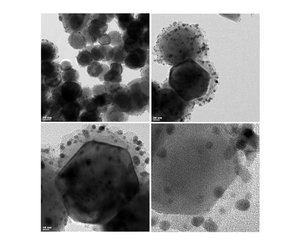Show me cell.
<instances>
[{
    "instance_id": "6da1fadb",
    "label": "cell",
    "mask_w": 305,
    "mask_h": 244,
    "mask_svg": "<svg viewBox=\"0 0 305 244\" xmlns=\"http://www.w3.org/2000/svg\"><path fill=\"white\" fill-rule=\"evenodd\" d=\"M205 36L196 25L175 22L158 35L153 53L157 61L172 66L194 60L206 49Z\"/></svg>"
},
{
    "instance_id": "7a4b0ae2",
    "label": "cell",
    "mask_w": 305,
    "mask_h": 244,
    "mask_svg": "<svg viewBox=\"0 0 305 244\" xmlns=\"http://www.w3.org/2000/svg\"><path fill=\"white\" fill-rule=\"evenodd\" d=\"M211 80L209 73L194 60L172 66L168 82L185 101L190 102L204 96Z\"/></svg>"
},
{
    "instance_id": "3957f363",
    "label": "cell",
    "mask_w": 305,
    "mask_h": 244,
    "mask_svg": "<svg viewBox=\"0 0 305 244\" xmlns=\"http://www.w3.org/2000/svg\"><path fill=\"white\" fill-rule=\"evenodd\" d=\"M190 102L184 100L169 86L168 81L162 85L151 84V117L155 122H175L186 113Z\"/></svg>"
},
{
    "instance_id": "277c9868",
    "label": "cell",
    "mask_w": 305,
    "mask_h": 244,
    "mask_svg": "<svg viewBox=\"0 0 305 244\" xmlns=\"http://www.w3.org/2000/svg\"><path fill=\"white\" fill-rule=\"evenodd\" d=\"M132 102L130 116L141 115L149 110L150 80L141 77L132 80L126 85Z\"/></svg>"
},
{
    "instance_id": "5b68a950",
    "label": "cell",
    "mask_w": 305,
    "mask_h": 244,
    "mask_svg": "<svg viewBox=\"0 0 305 244\" xmlns=\"http://www.w3.org/2000/svg\"><path fill=\"white\" fill-rule=\"evenodd\" d=\"M58 15L65 31L70 34L80 32L88 26L93 17L92 13H59Z\"/></svg>"
},
{
    "instance_id": "8992f818",
    "label": "cell",
    "mask_w": 305,
    "mask_h": 244,
    "mask_svg": "<svg viewBox=\"0 0 305 244\" xmlns=\"http://www.w3.org/2000/svg\"><path fill=\"white\" fill-rule=\"evenodd\" d=\"M111 105L119 111L130 115L132 109V102L126 86L124 84L112 94Z\"/></svg>"
},
{
    "instance_id": "52a82bcc",
    "label": "cell",
    "mask_w": 305,
    "mask_h": 244,
    "mask_svg": "<svg viewBox=\"0 0 305 244\" xmlns=\"http://www.w3.org/2000/svg\"><path fill=\"white\" fill-rule=\"evenodd\" d=\"M149 63V51L144 48L127 53L124 64L128 68L134 70L141 69Z\"/></svg>"
},
{
    "instance_id": "ba28073f",
    "label": "cell",
    "mask_w": 305,
    "mask_h": 244,
    "mask_svg": "<svg viewBox=\"0 0 305 244\" xmlns=\"http://www.w3.org/2000/svg\"><path fill=\"white\" fill-rule=\"evenodd\" d=\"M82 89L77 82H64L60 88V94L64 101L67 103L77 101Z\"/></svg>"
},
{
    "instance_id": "9c48e42d",
    "label": "cell",
    "mask_w": 305,
    "mask_h": 244,
    "mask_svg": "<svg viewBox=\"0 0 305 244\" xmlns=\"http://www.w3.org/2000/svg\"><path fill=\"white\" fill-rule=\"evenodd\" d=\"M58 49L51 41L42 39L41 41V61L52 62L58 57Z\"/></svg>"
},
{
    "instance_id": "30bf717a",
    "label": "cell",
    "mask_w": 305,
    "mask_h": 244,
    "mask_svg": "<svg viewBox=\"0 0 305 244\" xmlns=\"http://www.w3.org/2000/svg\"><path fill=\"white\" fill-rule=\"evenodd\" d=\"M81 110L80 102L77 100L66 103L64 106L62 112L66 120L76 121H78Z\"/></svg>"
},
{
    "instance_id": "8fae6325",
    "label": "cell",
    "mask_w": 305,
    "mask_h": 244,
    "mask_svg": "<svg viewBox=\"0 0 305 244\" xmlns=\"http://www.w3.org/2000/svg\"><path fill=\"white\" fill-rule=\"evenodd\" d=\"M128 116L119 111L111 105L109 106L106 111L103 114L102 118L105 121L122 122L126 120Z\"/></svg>"
},
{
    "instance_id": "7c38bea8",
    "label": "cell",
    "mask_w": 305,
    "mask_h": 244,
    "mask_svg": "<svg viewBox=\"0 0 305 244\" xmlns=\"http://www.w3.org/2000/svg\"><path fill=\"white\" fill-rule=\"evenodd\" d=\"M145 29L142 24L138 20L135 18L127 27L122 35V39L130 36L141 37Z\"/></svg>"
},
{
    "instance_id": "4fadbf2b",
    "label": "cell",
    "mask_w": 305,
    "mask_h": 244,
    "mask_svg": "<svg viewBox=\"0 0 305 244\" xmlns=\"http://www.w3.org/2000/svg\"><path fill=\"white\" fill-rule=\"evenodd\" d=\"M68 41L70 46L75 49L83 50L87 44L85 38L81 32L70 34Z\"/></svg>"
},
{
    "instance_id": "5bb4252c",
    "label": "cell",
    "mask_w": 305,
    "mask_h": 244,
    "mask_svg": "<svg viewBox=\"0 0 305 244\" xmlns=\"http://www.w3.org/2000/svg\"><path fill=\"white\" fill-rule=\"evenodd\" d=\"M122 40L124 48L127 53L142 48L143 43L141 37H127L122 39Z\"/></svg>"
},
{
    "instance_id": "9a60e30c",
    "label": "cell",
    "mask_w": 305,
    "mask_h": 244,
    "mask_svg": "<svg viewBox=\"0 0 305 244\" xmlns=\"http://www.w3.org/2000/svg\"><path fill=\"white\" fill-rule=\"evenodd\" d=\"M115 18L117 20L119 27L124 32L126 30L129 24L135 19L134 14L131 13H116Z\"/></svg>"
},
{
    "instance_id": "2e32d148",
    "label": "cell",
    "mask_w": 305,
    "mask_h": 244,
    "mask_svg": "<svg viewBox=\"0 0 305 244\" xmlns=\"http://www.w3.org/2000/svg\"><path fill=\"white\" fill-rule=\"evenodd\" d=\"M113 47L114 49V55L112 59L107 62L108 64L109 65L113 62L118 63L121 64H124V60L127 53L124 48L123 42Z\"/></svg>"
},
{
    "instance_id": "e0dca14e",
    "label": "cell",
    "mask_w": 305,
    "mask_h": 244,
    "mask_svg": "<svg viewBox=\"0 0 305 244\" xmlns=\"http://www.w3.org/2000/svg\"><path fill=\"white\" fill-rule=\"evenodd\" d=\"M44 82L48 87L55 88L58 87L62 80L61 74L59 72L49 73L45 76Z\"/></svg>"
},
{
    "instance_id": "ac0fdd59",
    "label": "cell",
    "mask_w": 305,
    "mask_h": 244,
    "mask_svg": "<svg viewBox=\"0 0 305 244\" xmlns=\"http://www.w3.org/2000/svg\"><path fill=\"white\" fill-rule=\"evenodd\" d=\"M60 70V63L57 60L41 63V73L45 76L53 72H59Z\"/></svg>"
},
{
    "instance_id": "d6986e66",
    "label": "cell",
    "mask_w": 305,
    "mask_h": 244,
    "mask_svg": "<svg viewBox=\"0 0 305 244\" xmlns=\"http://www.w3.org/2000/svg\"><path fill=\"white\" fill-rule=\"evenodd\" d=\"M76 60L78 65L82 67L88 66L93 61L91 52L85 50L78 53Z\"/></svg>"
},
{
    "instance_id": "ffe728a7",
    "label": "cell",
    "mask_w": 305,
    "mask_h": 244,
    "mask_svg": "<svg viewBox=\"0 0 305 244\" xmlns=\"http://www.w3.org/2000/svg\"><path fill=\"white\" fill-rule=\"evenodd\" d=\"M101 114L98 110L93 112L83 111L80 114L78 121L81 122L101 121L102 119Z\"/></svg>"
},
{
    "instance_id": "44dd1931",
    "label": "cell",
    "mask_w": 305,
    "mask_h": 244,
    "mask_svg": "<svg viewBox=\"0 0 305 244\" xmlns=\"http://www.w3.org/2000/svg\"><path fill=\"white\" fill-rule=\"evenodd\" d=\"M103 70L102 64L99 61H93L87 66V72L91 77L98 78L101 74Z\"/></svg>"
},
{
    "instance_id": "7402d4cb",
    "label": "cell",
    "mask_w": 305,
    "mask_h": 244,
    "mask_svg": "<svg viewBox=\"0 0 305 244\" xmlns=\"http://www.w3.org/2000/svg\"><path fill=\"white\" fill-rule=\"evenodd\" d=\"M82 110L83 111L93 112L97 111L98 108L97 103L93 97H91L80 102Z\"/></svg>"
},
{
    "instance_id": "603a6c76",
    "label": "cell",
    "mask_w": 305,
    "mask_h": 244,
    "mask_svg": "<svg viewBox=\"0 0 305 244\" xmlns=\"http://www.w3.org/2000/svg\"><path fill=\"white\" fill-rule=\"evenodd\" d=\"M94 97L98 105V108L108 107L112 104V94L106 92Z\"/></svg>"
},
{
    "instance_id": "cb8c5ba5",
    "label": "cell",
    "mask_w": 305,
    "mask_h": 244,
    "mask_svg": "<svg viewBox=\"0 0 305 244\" xmlns=\"http://www.w3.org/2000/svg\"><path fill=\"white\" fill-rule=\"evenodd\" d=\"M62 80L64 82H77L80 78L79 73L76 69L72 68L61 74Z\"/></svg>"
},
{
    "instance_id": "d4e9b609",
    "label": "cell",
    "mask_w": 305,
    "mask_h": 244,
    "mask_svg": "<svg viewBox=\"0 0 305 244\" xmlns=\"http://www.w3.org/2000/svg\"><path fill=\"white\" fill-rule=\"evenodd\" d=\"M102 85L106 93L113 94L120 88L124 84L104 81Z\"/></svg>"
},
{
    "instance_id": "484cf974",
    "label": "cell",
    "mask_w": 305,
    "mask_h": 244,
    "mask_svg": "<svg viewBox=\"0 0 305 244\" xmlns=\"http://www.w3.org/2000/svg\"><path fill=\"white\" fill-rule=\"evenodd\" d=\"M108 72L111 75L116 77L122 76L123 72L122 64L116 62L111 63L109 65V69Z\"/></svg>"
},
{
    "instance_id": "4316f807",
    "label": "cell",
    "mask_w": 305,
    "mask_h": 244,
    "mask_svg": "<svg viewBox=\"0 0 305 244\" xmlns=\"http://www.w3.org/2000/svg\"><path fill=\"white\" fill-rule=\"evenodd\" d=\"M111 38L110 45L113 46H117L122 43V36L121 34L116 31H112L108 33Z\"/></svg>"
},
{
    "instance_id": "83f0119b",
    "label": "cell",
    "mask_w": 305,
    "mask_h": 244,
    "mask_svg": "<svg viewBox=\"0 0 305 244\" xmlns=\"http://www.w3.org/2000/svg\"><path fill=\"white\" fill-rule=\"evenodd\" d=\"M90 52L93 61H102L105 57L101 51L96 45L94 46Z\"/></svg>"
},
{
    "instance_id": "f1b7e54d",
    "label": "cell",
    "mask_w": 305,
    "mask_h": 244,
    "mask_svg": "<svg viewBox=\"0 0 305 244\" xmlns=\"http://www.w3.org/2000/svg\"><path fill=\"white\" fill-rule=\"evenodd\" d=\"M136 19L143 25L145 29H149L150 14L149 13H140L137 15Z\"/></svg>"
},
{
    "instance_id": "f546056e",
    "label": "cell",
    "mask_w": 305,
    "mask_h": 244,
    "mask_svg": "<svg viewBox=\"0 0 305 244\" xmlns=\"http://www.w3.org/2000/svg\"><path fill=\"white\" fill-rule=\"evenodd\" d=\"M92 97V89L89 87L82 88L80 96L77 100L80 102L89 98Z\"/></svg>"
},
{
    "instance_id": "4dcf8cb0",
    "label": "cell",
    "mask_w": 305,
    "mask_h": 244,
    "mask_svg": "<svg viewBox=\"0 0 305 244\" xmlns=\"http://www.w3.org/2000/svg\"><path fill=\"white\" fill-rule=\"evenodd\" d=\"M104 81L115 83H121L122 80V76L118 77L113 76L108 71L104 76Z\"/></svg>"
},
{
    "instance_id": "1f68e13d",
    "label": "cell",
    "mask_w": 305,
    "mask_h": 244,
    "mask_svg": "<svg viewBox=\"0 0 305 244\" xmlns=\"http://www.w3.org/2000/svg\"><path fill=\"white\" fill-rule=\"evenodd\" d=\"M250 204L249 201L245 199L239 200L236 203V208L241 211H245L248 210L250 207Z\"/></svg>"
},
{
    "instance_id": "d6a6232c",
    "label": "cell",
    "mask_w": 305,
    "mask_h": 244,
    "mask_svg": "<svg viewBox=\"0 0 305 244\" xmlns=\"http://www.w3.org/2000/svg\"><path fill=\"white\" fill-rule=\"evenodd\" d=\"M80 32L85 38L87 44L93 45L94 43L93 39L88 26Z\"/></svg>"
},
{
    "instance_id": "836d02e7",
    "label": "cell",
    "mask_w": 305,
    "mask_h": 244,
    "mask_svg": "<svg viewBox=\"0 0 305 244\" xmlns=\"http://www.w3.org/2000/svg\"><path fill=\"white\" fill-rule=\"evenodd\" d=\"M149 34V29H145L141 36L143 43L142 48L149 50L150 46Z\"/></svg>"
},
{
    "instance_id": "e575fe53",
    "label": "cell",
    "mask_w": 305,
    "mask_h": 244,
    "mask_svg": "<svg viewBox=\"0 0 305 244\" xmlns=\"http://www.w3.org/2000/svg\"><path fill=\"white\" fill-rule=\"evenodd\" d=\"M88 27L90 29L93 39L94 43L98 41V39L102 34L99 29L95 27L90 24Z\"/></svg>"
},
{
    "instance_id": "d590c367",
    "label": "cell",
    "mask_w": 305,
    "mask_h": 244,
    "mask_svg": "<svg viewBox=\"0 0 305 244\" xmlns=\"http://www.w3.org/2000/svg\"><path fill=\"white\" fill-rule=\"evenodd\" d=\"M111 38L108 33H102L99 37L98 42L100 44L103 45H109L111 43Z\"/></svg>"
},
{
    "instance_id": "8d00e7d4",
    "label": "cell",
    "mask_w": 305,
    "mask_h": 244,
    "mask_svg": "<svg viewBox=\"0 0 305 244\" xmlns=\"http://www.w3.org/2000/svg\"><path fill=\"white\" fill-rule=\"evenodd\" d=\"M60 70L62 72L69 70L73 68V65L71 61L68 59L63 60L60 63Z\"/></svg>"
},
{
    "instance_id": "74e56055",
    "label": "cell",
    "mask_w": 305,
    "mask_h": 244,
    "mask_svg": "<svg viewBox=\"0 0 305 244\" xmlns=\"http://www.w3.org/2000/svg\"><path fill=\"white\" fill-rule=\"evenodd\" d=\"M108 23L98 18H93L89 24L100 29L105 27Z\"/></svg>"
},
{
    "instance_id": "f35d334b",
    "label": "cell",
    "mask_w": 305,
    "mask_h": 244,
    "mask_svg": "<svg viewBox=\"0 0 305 244\" xmlns=\"http://www.w3.org/2000/svg\"><path fill=\"white\" fill-rule=\"evenodd\" d=\"M107 49L106 54L104 59L102 60L103 62L110 61L113 57L114 52L113 47L110 45H105Z\"/></svg>"
},
{
    "instance_id": "ab89813d",
    "label": "cell",
    "mask_w": 305,
    "mask_h": 244,
    "mask_svg": "<svg viewBox=\"0 0 305 244\" xmlns=\"http://www.w3.org/2000/svg\"><path fill=\"white\" fill-rule=\"evenodd\" d=\"M91 89L92 97H94L105 92L102 84L95 85L93 86Z\"/></svg>"
},
{
    "instance_id": "60d3db41",
    "label": "cell",
    "mask_w": 305,
    "mask_h": 244,
    "mask_svg": "<svg viewBox=\"0 0 305 244\" xmlns=\"http://www.w3.org/2000/svg\"><path fill=\"white\" fill-rule=\"evenodd\" d=\"M149 74V63H148L141 69V77L150 80Z\"/></svg>"
},
{
    "instance_id": "b9f144b4",
    "label": "cell",
    "mask_w": 305,
    "mask_h": 244,
    "mask_svg": "<svg viewBox=\"0 0 305 244\" xmlns=\"http://www.w3.org/2000/svg\"><path fill=\"white\" fill-rule=\"evenodd\" d=\"M92 18H98L107 23L108 18L106 13H92Z\"/></svg>"
},
{
    "instance_id": "7bdbcfd3",
    "label": "cell",
    "mask_w": 305,
    "mask_h": 244,
    "mask_svg": "<svg viewBox=\"0 0 305 244\" xmlns=\"http://www.w3.org/2000/svg\"><path fill=\"white\" fill-rule=\"evenodd\" d=\"M103 67V70L101 74L98 77V79L101 81H104V76L106 73L109 69V66L106 64H102Z\"/></svg>"
},
{
    "instance_id": "ee69618b",
    "label": "cell",
    "mask_w": 305,
    "mask_h": 244,
    "mask_svg": "<svg viewBox=\"0 0 305 244\" xmlns=\"http://www.w3.org/2000/svg\"><path fill=\"white\" fill-rule=\"evenodd\" d=\"M108 18L107 23H110L116 16V13H106Z\"/></svg>"
},
{
    "instance_id": "f6af8a7d",
    "label": "cell",
    "mask_w": 305,
    "mask_h": 244,
    "mask_svg": "<svg viewBox=\"0 0 305 244\" xmlns=\"http://www.w3.org/2000/svg\"><path fill=\"white\" fill-rule=\"evenodd\" d=\"M196 218L193 220L194 224L196 226H199L202 223L203 220L200 217Z\"/></svg>"
},
{
    "instance_id": "bcb514c9",
    "label": "cell",
    "mask_w": 305,
    "mask_h": 244,
    "mask_svg": "<svg viewBox=\"0 0 305 244\" xmlns=\"http://www.w3.org/2000/svg\"><path fill=\"white\" fill-rule=\"evenodd\" d=\"M94 46V44L88 45L86 46L83 50H86L91 52L92 49Z\"/></svg>"
},
{
    "instance_id": "7dc6e473",
    "label": "cell",
    "mask_w": 305,
    "mask_h": 244,
    "mask_svg": "<svg viewBox=\"0 0 305 244\" xmlns=\"http://www.w3.org/2000/svg\"><path fill=\"white\" fill-rule=\"evenodd\" d=\"M108 28V25L107 24L105 27L100 29L102 33H105Z\"/></svg>"
}]
</instances>
